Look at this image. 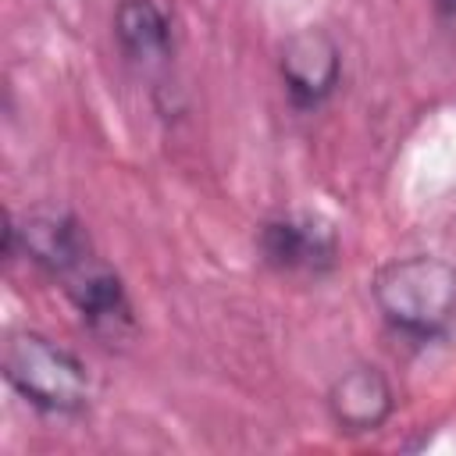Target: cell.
<instances>
[{
	"instance_id": "1",
	"label": "cell",
	"mask_w": 456,
	"mask_h": 456,
	"mask_svg": "<svg viewBox=\"0 0 456 456\" xmlns=\"http://www.w3.org/2000/svg\"><path fill=\"white\" fill-rule=\"evenodd\" d=\"M374 303L410 338H438L456 324V267L442 256H403L374 274Z\"/></svg>"
},
{
	"instance_id": "2",
	"label": "cell",
	"mask_w": 456,
	"mask_h": 456,
	"mask_svg": "<svg viewBox=\"0 0 456 456\" xmlns=\"http://www.w3.org/2000/svg\"><path fill=\"white\" fill-rule=\"evenodd\" d=\"M4 378L43 413H82L93 395L82 360L39 331H14L7 338Z\"/></svg>"
},
{
	"instance_id": "3",
	"label": "cell",
	"mask_w": 456,
	"mask_h": 456,
	"mask_svg": "<svg viewBox=\"0 0 456 456\" xmlns=\"http://www.w3.org/2000/svg\"><path fill=\"white\" fill-rule=\"evenodd\" d=\"M14 242L21 246V253L36 267H43L46 274L64 278V281L93 260L89 235L78 224V217L68 214V210H50L46 207V210H32L21 224L7 221V232H4V253L7 256L14 253Z\"/></svg>"
},
{
	"instance_id": "4",
	"label": "cell",
	"mask_w": 456,
	"mask_h": 456,
	"mask_svg": "<svg viewBox=\"0 0 456 456\" xmlns=\"http://www.w3.org/2000/svg\"><path fill=\"white\" fill-rule=\"evenodd\" d=\"M260 256L278 271H303L321 274L338 256V235L335 224L310 210L278 214L260 224Z\"/></svg>"
},
{
	"instance_id": "5",
	"label": "cell",
	"mask_w": 456,
	"mask_h": 456,
	"mask_svg": "<svg viewBox=\"0 0 456 456\" xmlns=\"http://www.w3.org/2000/svg\"><path fill=\"white\" fill-rule=\"evenodd\" d=\"M278 71L296 107H317L338 86L342 53L324 28H299L281 43Z\"/></svg>"
},
{
	"instance_id": "6",
	"label": "cell",
	"mask_w": 456,
	"mask_h": 456,
	"mask_svg": "<svg viewBox=\"0 0 456 456\" xmlns=\"http://www.w3.org/2000/svg\"><path fill=\"white\" fill-rule=\"evenodd\" d=\"M68 292H71L86 328L93 335H100L103 342H121L132 331V324H135L132 303L125 296L121 278L110 267L89 260L82 271H75L68 278Z\"/></svg>"
},
{
	"instance_id": "7",
	"label": "cell",
	"mask_w": 456,
	"mask_h": 456,
	"mask_svg": "<svg viewBox=\"0 0 456 456\" xmlns=\"http://www.w3.org/2000/svg\"><path fill=\"white\" fill-rule=\"evenodd\" d=\"M328 410H331V420L349 435L378 431L392 413V385L370 363L349 367L328 388Z\"/></svg>"
},
{
	"instance_id": "8",
	"label": "cell",
	"mask_w": 456,
	"mask_h": 456,
	"mask_svg": "<svg viewBox=\"0 0 456 456\" xmlns=\"http://www.w3.org/2000/svg\"><path fill=\"white\" fill-rule=\"evenodd\" d=\"M114 32L128 61L160 64L171 53V25L153 0H121L114 11Z\"/></svg>"
},
{
	"instance_id": "9",
	"label": "cell",
	"mask_w": 456,
	"mask_h": 456,
	"mask_svg": "<svg viewBox=\"0 0 456 456\" xmlns=\"http://www.w3.org/2000/svg\"><path fill=\"white\" fill-rule=\"evenodd\" d=\"M435 4V11H438V18L449 25V32L456 36V0H431Z\"/></svg>"
}]
</instances>
